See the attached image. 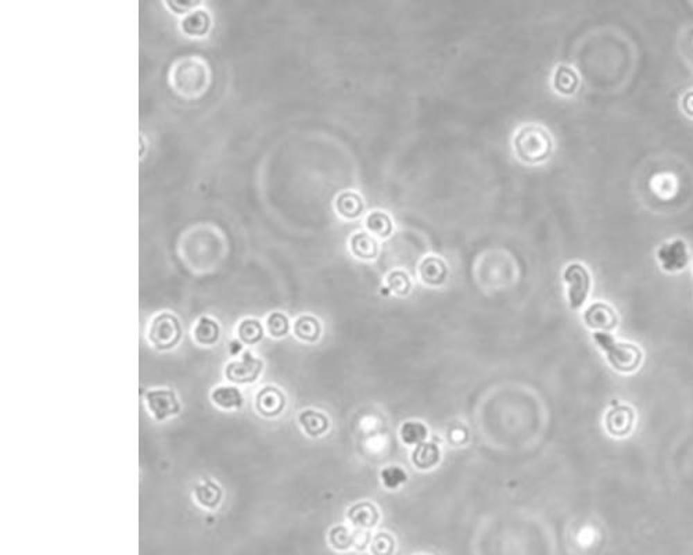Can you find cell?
<instances>
[{"instance_id":"cell-1","label":"cell","mask_w":693,"mask_h":555,"mask_svg":"<svg viewBox=\"0 0 693 555\" xmlns=\"http://www.w3.org/2000/svg\"><path fill=\"white\" fill-rule=\"evenodd\" d=\"M597 345L605 352L608 362L622 373L635 372L644 359L642 350L626 341H619L609 332H594L592 334Z\"/></svg>"},{"instance_id":"cell-2","label":"cell","mask_w":693,"mask_h":555,"mask_svg":"<svg viewBox=\"0 0 693 555\" xmlns=\"http://www.w3.org/2000/svg\"><path fill=\"white\" fill-rule=\"evenodd\" d=\"M517 157L529 164H538L549 158L552 153V137L549 132L538 125L523 126L513 139Z\"/></svg>"},{"instance_id":"cell-3","label":"cell","mask_w":693,"mask_h":555,"mask_svg":"<svg viewBox=\"0 0 693 555\" xmlns=\"http://www.w3.org/2000/svg\"><path fill=\"white\" fill-rule=\"evenodd\" d=\"M563 278L567 284L569 307L572 309H580L591 291L592 279L590 271L581 262H572L566 266Z\"/></svg>"},{"instance_id":"cell-4","label":"cell","mask_w":693,"mask_h":555,"mask_svg":"<svg viewBox=\"0 0 693 555\" xmlns=\"http://www.w3.org/2000/svg\"><path fill=\"white\" fill-rule=\"evenodd\" d=\"M182 336L179 319L169 312L157 315L150 326L148 339L158 350H169L178 344Z\"/></svg>"},{"instance_id":"cell-5","label":"cell","mask_w":693,"mask_h":555,"mask_svg":"<svg viewBox=\"0 0 693 555\" xmlns=\"http://www.w3.org/2000/svg\"><path fill=\"white\" fill-rule=\"evenodd\" d=\"M658 261L666 272H680L690 264V251L685 240L673 239L663 243L656 253Z\"/></svg>"},{"instance_id":"cell-6","label":"cell","mask_w":693,"mask_h":555,"mask_svg":"<svg viewBox=\"0 0 693 555\" xmlns=\"http://www.w3.org/2000/svg\"><path fill=\"white\" fill-rule=\"evenodd\" d=\"M262 372V361L254 357L251 352H244L241 359L232 361L226 365L225 375L230 382L234 383H253L258 379Z\"/></svg>"},{"instance_id":"cell-7","label":"cell","mask_w":693,"mask_h":555,"mask_svg":"<svg viewBox=\"0 0 693 555\" xmlns=\"http://www.w3.org/2000/svg\"><path fill=\"white\" fill-rule=\"evenodd\" d=\"M635 423V411L628 404H617L613 405L605 416V427L608 433L613 437H626L628 436Z\"/></svg>"},{"instance_id":"cell-8","label":"cell","mask_w":693,"mask_h":555,"mask_svg":"<svg viewBox=\"0 0 693 555\" xmlns=\"http://www.w3.org/2000/svg\"><path fill=\"white\" fill-rule=\"evenodd\" d=\"M585 325L595 332H612L617 327L619 318L615 308L606 302L595 301L584 311Z\"/></svg>"},{"instance_id":"cell-9","label":"cell","mask_w":693,"mask_h":555,"mask_svg":"<svg viewBox=\"0 0 693 555\" xmlns=\"http://www.w3.org/2000/svg\"><path fill=\"white\" fill-rule=\"evenodd\" d=\"M146 401L150 412L157 420H164L165 418L178 413L180 409L176 394L172 390H150L146 394Z\"/></svg>"},{"instance_id":"cell-10","label":"cell","mask_w":693,"mask_h":555,"mask_svg":"<svg viewBox=\"0 0 693 555\" xmlns=\"http://www.w3.org/2000/svg\"><path fill=\"white\" fill-rule=\"evenodd\" d=\"M255 407L258 412L264 416L273 418L283 412L286 407L284 394L273 386H266L259 390L255 400Z\"/></svg>"},{"instance_id":"cell-11","label":"cell","mask_w":693,"mask_h":555,"mask_svg":"<svg viewBox=\"0 0 693 555\" xmlns=\"http://www.w3.org/2000/svg\"><path fill=\"white\" fill-rule=\"evenodd\" d=\"M347 518L351 522V524L357 529H365L370 530L375 527L380 519L379 509L375 504L369 501H361L354 504L348 511H347Z\"/></svg>"},{"instance_id":"cell-12","label":"cell","mask_w":693,"mask_h":555,"mask_svg":"<svg viewBox=\"0 0 693 555\" xmlns=\"http://www.w3.org/2000/svg\"><path fill=\"white\" fill-rule=\"evenodd\" d=\"M419 273L425 283L430 286H440L448 276V266L443 258L429 255L420 262Z\"/></svg>"},{"instance_id":"cell-13","label":"cell","mask_w":693,"mask_h":555,"mask_svg":"<svg viewBox=\"0 0 693 555\" xmlns=\"http://www.w3.org/2000/svg\"><path fill=\"white\" fill-rule=\"evenodd\" d=\"M441 451L433 441H425L416 445L412 451V463L420 470H429L440 463Z\"/></svg>"},{"instance_id":"cell-14","label":"cell","mask_w":693,"mask_h":555,"mask_svg":"<svg viewBox=\"0 0 693 555\" xmlns=\"http://www.w3.org/2000/svg\"><path fill=\"white\" fill-rule=\"evenodd\" d=\"M298 422L302 430L311 437H319L325 434L330 427L329 418L323 412L314 409L302 411L298 416Z\"/></svg>"},{"instance_id":"cell-15","label":"cell","mask_w":693,"mask_h":555,"mask_svg":"<svg viewBox=\"0 0 693 555\" xmlns=\"http://www.w3.org/2000/svg\"><path fill=\"white\" fill-rule=\"evenodd\" d=\"M351 251L362 259H373L377 257L379 246L376 239L368 232H358L351 237Z\"/></svg>"},{"instance_id":"cell-16","label":"cell","mask_w":693,"mask_h":555,"mask_svg":"<svg viewBox=\"0 0 693 555\" xmlns=\"http://www.w3.org/2000/svg\"><path fill=\"white\" fill-rule=\"evenodd\" d=\"M579 83H580L579 75L572 67L562 64L556 68L554 76V86L559 93L566 96L573 94L579 87Z\"/></svg>"},{"instance_id":"cell-17","label":"cell","mask_w":693,"mask_h":555,"mask_svg":"<svg viewBox=\"0 0 693 555\" xmlns=\"http://www.w3.org/2000/svg\"><path fill=\"white\" fill-rule=\"evenodd\" d=\"M320 332V322L312 315H301L294 323V333L302 341L314 343L319 340Z\"/></svg>"},{"instance_id":"cell-18","label":"cell","mask_w":693,"mask_h":555,"mask_svg":"<svg viewBox=\"0 0 693 555\" xmlns=\"http://www.w3.org/2000/svg\"><path fill=\"white\" fill-rule=\"evenodd\" d=\"M193 334L198 344L211 345L219 339V325L209 316H201L194 326Z\"/></svg>"},{"instance_id":"cell-19","label":"cell","mask_w":693,"mask_h":555,"mask_svg":"<svg viewBox=\"0 0 693 555\" xmlns=\"http://www.w3.org/2000/svg\"><path fill=\"white\" fill-rule=\"evenodd\" d=\"M212 401L223 409L239 408L243 404V395L239 388L233 386H219L211 393Z\"/></svg>"},{"instance_id":"cell-20","label":"cell","mask_w":693,"mask_h":555,"mask_svg":"<svg viewBox=\"0 0 693 555\" xmlns=\"http://www.w3.org/2000/svg\"><path fill=\"white\" fill-rule=\"evenodd\" d=\"M336 207L339 214L344 218H357L361 215L363 210L362 197L355 191H344L337 197Z\"/></svg>"},{"instance_id":"cell-21","label":"cell","mask_w":693,"mask_h":555,"mask_svg":"<svg viewBox=\"0 0 693 555\" xmlns=\"http://www.w3.org/2000/svg\"><path fill=\"white\" fill-rule=\"evenodd\" d=\"M329 544L337 551H348L355 547V529L337 524L329 531Z\"/></svg>"},{"instance_id":"cell-22","label":"cell","mask_w":693,"mask_h":555,"mask_svg":"<svg viewBox=\"0 0 693 555\" xmlns=\"http://www.w3.org/2000/svg\"><path fill=\"white\" fill-rule=\"evenodd\" d=\"M400 436L402 443L408 445H419L426 441L429 436V429L425 423L419 420H408L400 429Z\"/></svg>"},{"instance_id":"cell-23","label":"cell","mask_w":693,"mask_h":555,"mask_svg":"<svg viewBox=\"0 0 693 555\" xmlns=\"http://www.w3.org/2000/svg\"><path fill=\"white\" fill-rule=\"evenodd\" d=\"M196 500L205 508H215L219 504L222 491L218 484L211 480H205L201 484H197L194 488Z\"/></svg>"},{"instance_id":"cell-24","label":"cell","mask_w":693,"mask_h":555,"mask_svg":"<svg viewBox=\"0 0 693 555\" xmlns=\"http://www.w3.org/2000/svg\"><path fill=\"white\" fill-rule=\"evenodd\" d=\"M209 26V17L205 11L196 10L182 21V29L189 35H204Z\"/></svg>"},{"instance_id":"cell-25","label":"cell","mask_w":693,"mask_h":555,"mask_svg":"<svg viewBox=\"0 0 693 555\" xmlns=\"http://www.w3.org/2000/svg\"><path fill=\"white\" fill-rule=\"evenodd\" d=\"M366 225L370 232L380 237H387L393 232V221L383 211H373L366 218Z\"/></svg>"},{"instance_id":"cell-26","label":"cell","mask_w":693,"mask_h":555,"mask_svg":"<svg viewBox=\"0 0 693 555\" xmlns=\"http://www.w3.org/2000/svg\"><path fill=\"white\" fill-rule=\"evenodd\" d=\"M237 333L241 341L246 344H255L264 336V329L257 319H244L237 327Z\"/></svg>"},{"instance_id":"cell-27","label":"cell","mask_w":693,"mask_h":555,"mask_svg":"<svg viewBox=\"0 0 693 555\" xmlns=\"http://www.w3.org/2000/svg\"><path fill=\"white\" fill-rule=\"evenodd\" d=\"M369 549L372 555H394L395 540L390 533L379 531L372 537Z\"/></svg>"},{"instance_id":"cell-28","label":"cell","mask_w":693,"mask_h":555,"mask_svg":"<svg viewBox=\"0 0 693 555\" xmlns=\"http://www.w3.org/2000/svg\"><path fill=\"white\" fill-rule=\"evenodd\" d=\"M387 284H388V289L398 296H407L412 287V283H411L408 273L401 271V269H395V271L388 273Z\"/></svg>"},{"instance_id":"cell-29","label":"cell","mask_w":693,"mask_h":555,"mask_svg":"<svg viewBox=\"0 0 693 555\" xmlns=\"http://www.w3.org/2000/svg\"><path fill=\"white\" fill-rule=\"evenodd\" d=\"M380 477H382L383 484L390 490L398 488L401 484H404L408 480L407 472L401 466H395V465L384 468L380 473Z\"/></svg>"},{"instance_id":"cell-30","label":"cell","mask_w":693,"mask_h":555,"mask_svg":"<svg viewBox=\"0 0 693 555\" xmlns=\"http://www.w3.org/2000/svg\"><path fill=\"white\" fill-rule=\"evenodd\" d=\"M266 325H268L269 333L273 337H283V336L287 334V332L290 329L289 318L284 314H282V312H273V314H271L268 316Z\"/></svg>"},{"instance_id":"cell-31","label":"cell","mask_w":693,"mask_h":555,"mask_svg":"<svg viewBox=\"0 0 693 555\" xmlns=\"http://www.w3.org/2000/svg\"><path fill=\"white\" fill-rule=\"evenodd\" d=\"M683 108H684V111H685L688 115L693 117V90H690V92L684 96V99H683Z\"/></svg>"}]
</instances>
